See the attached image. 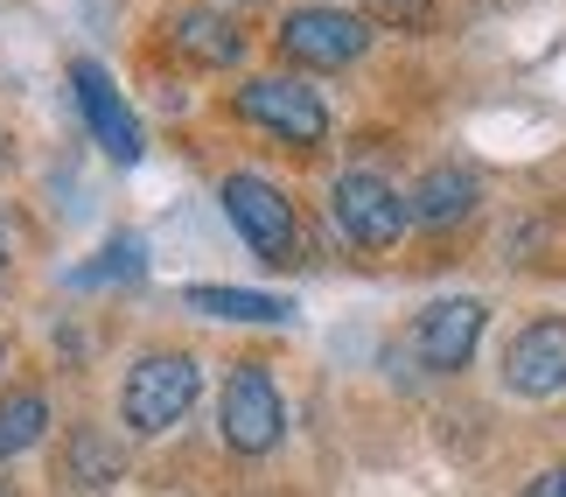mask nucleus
<instances>
[{
    "instance_id": "obj_18",
    "label": "nucleus",
    "mask_w": 566,
    "mask_h": 497,
    "mask_svg": "<svg viewBox=\"0 0 566 497\" xmlns=\"http://www.w3.org/2000/svg\"><path fill=\"white\" fill-rule=\"evenodd\" d=\"M238 8H245V0H238Z\"/></svg>"
},
{
    "instance_id": "obj_2",
    "label": "nucleus",
    "mask_w": 566,
    "mask_h": 497,
    "mask_svg": "<svg viewBox=\"0 0 566 497\" xmlns=\"http://www.w3.org/2000/svg\"><path fill=\"white\" fill-rule=\"evenodd\" d=\"M231 113L245 126H259L266 141H280V147H322L329 141V105H322V92L308 77H287V71L245 77L231 92Z\"/></svg>"
},
{
    "instance_id": "obj_5",
    "label": "nucleus",
    "mask_w": 566,
    "mask_h": 497,
    "mask_svg": "<svg viewBox=\"0 0 566 497\" xmlns=\"http://www.w3.org/2000/svg\"><path fill=\"white\" fill-rule=\"evenodd\" d=\"M217 435H224L231 456H273L280 435H287V400L266 364H231L224 393H217Z\"/></svg>"
},
{
    "instance_id": "obj_14",
    "label": "nucleus",
    "mask_w": 566,
    "mask_h": 497,
    "mask_svg": "<svg viewBox=\"0 0 566 497\" xmlns=\"http://www.w3.org/2000/svg\"><path fill=\"white\" fill-rule=\"evenodd\" d=\"M147 267V246L140 239H113L105 246V259H92V267H77V288H105V280H134Z\"/></svg>"
},
{
    "instance_id": "obj_15",
    "label": "nucleus",
    "mask_w": 566,
    "mask_h": 497,
    "mask_svg": "<svg viewBox=\"0 0 566 497\" xmlns=\"http://www.w3.org/2000/svg\"><path fill=\"white\" fill-rule=\"evenodd\" d=\"M517 497H566V463H559V469H538V477L517 490Z\"/></svg>"
},
{
    "instance_id": "obj_4",
    "label": "nucleus",
    "mask_w": 566,
    "mask_h": 497,
    "mask_svg": "<svg viewBox=\"0 0 566 497\" xmlns=\"http://www.w3.org/2000/svg\"><path fill=\"white\" fill-rule=\"evenodd\" d=\"M217 204H224L231 231L245 239L266 267H294L301 259V218H294V197L266 176H252V168H238V176H224V189H217Z\"/></svg>"
},
{
    "instance_id": "obj_7",
    "label": "nucleus",
    "mask_w": 566,
    "mask_h": 497,
    "mask_svg": "<svg viewBox=\"0 0 566 497\" xmlns=\"http://www.w3.org/2000/svg\"><path fill=\"white\" fill-rule=\"evenodd\" d=\"M483 330H490V301L483 294H448V301H433V309L412 322V351H420V364L433 379H454V372L475 364Z\"/></svg>"
},
{
    "instance_id": "obj_6",
    "label": "nucleus",
    "mask_w": 566,
    "mask_h": 497,
    "mask_svg": "<svg viewBox=\"0 0 566 497\" xmlns=\"http://www.w3.org/2000/svg\"><path fill=\"white\" fill-rule=\"evenodd\" d=\"M329 218H336V231L357 252H391L406 239V225H412L406 197L378 176V168H343V176L329 183Z\"/></svg>"
},
{
    "instance_id": "obj_13",
    "label": "nucleus",
    "mask_w": 566,
    "mask_h": 497,
    "mask_svg": "<svg viewBox=\"0 0 566 497\" xmlns=\"http://www.w3.org/2000/svg\"><path fill=\"white\" fill-rule=\"evenodd\" d=\"M42 435H50V393H35V385H14V393H0V463L29 456Z\"/></svg>"
},
{
    "instance_id": "obj_17",
    "label": "nucleus",
    "mask_w": 566,
    "mask_h": 497,
    "mask_svg": "<svg viewBox=\"0 0 566 497\" xmlns=\"http://www.w3.org/2000/svg\"><path fill=\"white\" fill-rule=\"evenodd\" d=\"M0 372H8V336H0Z\"/></svg>"
},
{
    "instance_id": "obj_12",
    "label": "nucleus",
    "mask_w": 566,
    "mask_h": 497,
    "mask_svg": "<svg viewBox=\"0 0 566 497\" xmlns=\"http://www.w3.org/2000/svg\"><path fill=\"white\" fill-rule=\"evenodd\" d=\"M182 309H196V315H217V322H266V330H280V322H294V301H287V294H259V288H217V280H203V288H182Z\"/></svg>"
},
{
    "instance_id": "obj_11",
    "label": "nucleus",
    "mask_w": 566,
    "mask_h": 497,
    "mask_svg": "<svg viewBox=\"0 0 566 497\" xmlns=\"http://www.w3.org/2000/svg\"><path fill=\"white\" fill-rule=\"evenodd\" d=\"M168 42H176L189 63H203V71H231L252 35H245V21L224 14V8H182L168 21Z\"/></svg>"
},
{
    "instance_id": "obj_9",
    "label": "nucleus",
    "mask_w": 566,
    "mask_h": 497,
    "mask_svg": "<svg viewBox=\"0 0 566 497\" xmlns=\"http://www.w3.org/2000/svg\"><path fill=\"white\" fill-rule=\"evenodd\" d=\"M71 92H77V113H84V126H92V141L105 147V155H113V162H140V120L126 113L119 84L105 77V63L77 56L71 63Z\"/></svg>"
},
{
    "instance_id": "obj_10",
    "label": "nucleus",
    "mask_w": 566,
    "mask_h": 497,
    "mask_svg": "<svg viewBox=\"0 0 566 497\" xmlns=\"http://www.w3.org/2000/svg\"><path fill=\"white\" fill-rule=\"evenodd\" d=\"M475 204H483V176H475V168H462V162L427 168V176L406 189V218L420 225V231H448V225H462Z\"/></svg>"
},
{
    "instance_id": "obj_1",
    "label": "nucleus",
    "mask_w": 566,
    "mask_h": 497,
    "mask_svg": "<svg viewBox=\"0 0 566 497\" xmlns=\"http://www.w3.org/2000/svg\"><path fill=\"white\" fill-rule=\"evenodd\" d=\"M196 393H203V364H196L189 351H147L134 358V372H126L119 385V421H126V435H168Z\"/></svg>"
},
{
    "instance_id": "obj_16",
    "label": "nucleus",
    "mask_w": 566,
    "mask_h": 497,
    "mask_svg": "<svg viewBox=\"0 0 566 497\" xmlns=\"http://www.w3.org/2000/svg\"><path fill=\"white\" fill-rule=\"evenodd\" d=\"M0 273H8V231H0Z\"/></svg>"
},
{
    "instance_id": "obj_3",
    "label": "nucleus",
    "mask_w": 566,
    "mask_h": 497,
    "mask_svg": "<svg viewBox=\"0 0 566 497\" xmlns=\"http://www.w3.org/2000/svg\"><path fill=\"white\" fill-rule=\"evenodd\" d=\"M371 21H364L357 8H336V0H315V8H294L287 21L273 29L280 56L294 63V71H350V63L371 56Z\"/></svg>"
},
{
    "instance_id": "obj_8",
    "label": "nucleus",
    "mask_w": 566,
    "mask_h": 497,
    "mask_svg": "<svg viewBox=\"0 0 566 497\" xmlns=\"http://www.w3.org/2000/svg\"><path fill=\"white\" fill-rule=\"evenodd\" d=\"M504 393H517V400L566 393V315H532L504 343Z\"/></svg>"
}]
</instances>
